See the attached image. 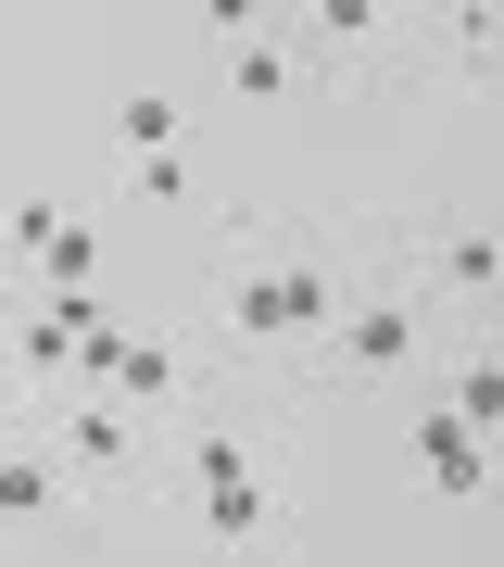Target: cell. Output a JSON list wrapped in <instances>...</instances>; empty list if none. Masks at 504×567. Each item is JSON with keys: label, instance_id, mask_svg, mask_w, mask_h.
<instances>
[{"label": "cell", "instance_id": "obj_11", "mask_svg": "<svg viewBox=\"0 0 504 567\" xmlns=\"http://www.w3.org/2000/svg\"><path fill=\"white\" fill-rule=\"evenodd\" d=\"M302 76H316V63H302V39H278V25H253V39L227 51V89H240V102H290Z\"/></svg>", "mask_w": 504, "mask_h": 567}, {"label": "cell", "instance_id": "obj_10", "mask_svg": "<svg viewBox=\"0 0 504 567\" xmlns=\"http://www.w3.org/2000/svg\"><path fill=\"white\" fill-rule=\"evenodd\" d=\"M152 152H189V102H177L164 76L114 102V164H152Z\"/></svg>", "mask_w": 504, "mask_h": 567}, {"label": "cell", "instance_id": "obj_8", "mask_svg": "<svg viewBox=\"0 0 504 567\" xmlns=\"http://www.w3.org/2000/svg\"><path fill=\"white\" fill-rule=\"evenodd\" d=\"M403 252H416V290H429V303H466V316H480L492 290H504V240H492V215L429 227V240H403Z\"/></svg>", "mask_w": 504, "mask_h": 567}, {"label": "cell", "instance_id": "obj_2", "mask_svg": "<svg viewBox=\"0 0 504 567\" xmlns=\"http://www.w3.org/2000/svg\"><path fill=\"white\" fill-rule=\"evenodd\" d=\"M76 391H101V404H126L140 429H177L189 404H202V353L189 341H164V328H89L76 341Z\"/></svg>", "mask_w": 504, "mask_h": 567}, {"label": "cell", "instance_id": "obj_13", "mask_svg": "<svg viewBox=\"0 0 504 567\" xmlns=\"http://www.w3.org/2000/svg\"><path fill=\"white\" fill-rule=\"evenodd\" d=\"M114 189H126L140 215H189V203H202V164H189V152H152V164H114Z\"/></svg>", "mask_w": 504, "mask_h": 567}, {"label": "cell", "instance_id": "obj_3", "mask_svg": "<svg viewBox=\"0 0 504 567\" xmlns=\"http://www.w3.org/2000/svg\"><path fill=\"white\" fill-rule=\"evenodd\" d=\"M215 353L227 365H290V303H278V227L240 215L215 265Z\"/></svg>", "mask_w": 504, "mask_h": 567}, {"label": "cell", "instance_id": "obj_4", "mask_svg": "<svg viewBox=\"0 0 504 567\" xmlns=\"http://www.w3.org/2000/svg\"><path fill=\"white\" fill-rule=\"evenodd\" d=\"M189 517V543L215 567H278L290 555V466H253V480H202V492H164Z\"/></svg>", "mask_w": 504, "mask_h": 567}, {"label": "cell", "instance_id": "obj_6", "mask_svg": "<svg viewBox=\"0 0 504 567\" xmlns=\"http://www.w3.org/2000/svg\"><path fill=\"white\" fill-rule=\"evenodd\" d=\"M278 303H290V379H316L328 328H341V303H353V252L316 240V227H278Z\"/></svg>", "mask_w": 504, "mask_h": 567}, {"label": "cell", "instance_id": "obj_16", "mask_svg": "<svg viewBox=\"0 0 504 567\" xmlns=\"http://www.w3.org/2000/svg\"><path fill=\"white\" fill-rule=\"evenodd\" d=\"M316 39L328 51H403V25L379 13V0H316Z\"/></svg>", "mask_w": 504, "mask_h": 567}, {"label": "cell", "instance_id": "obj_1", "mask_svg": "<svg viewBox=\"0 0 504 567\" xmlns=\"http://www.w3.org/2000/svg\"><path fill=\"white\" fill-rule=\"evenodd\" d=\"M403 365H442V303L391 265H353V303L316 353V391H391Z\"/></svg>", "mask_w": 504, "mask_h": 567}, {"label": "cell", "instance_id": "obj_7", "mask_svg": "<svg viewBox=\"0 0 504 567\" xmlns=\"http://www.w3.org/2000/svg\"><path fill=\"white\" fill-rule=\"evenodd\" d=\"M403 480H416V492H442V505H480V492H492V442H480L466 416L416 404V429H403Z\"/></svg>", "mask_w": 504, "mask_h": 567}, {"label": "cell", "instance_id": "obj_9", "mask_svg": "<svg viewBox=\"0 0 504 567\" xmlns=\"http://www.w3.org/2000/svg\"><path fill=\"white\" fill-rule=\"evenodd\" d=\"M76 517V480H63V454L25 429V442H0V529H51Z\"/></svg>", "mask_w": 504, "mask_h": 567}, {"label": "cell", "instance_id": "obj_15", "mask_svg": "<svg viewBox=\"0 0 504 567\" xmlns=\"http://www.w3.org/2000/svg\"><path fill=\"white\" fill-rule=\"evenodd\" d=\"M76 215V203H51V189H25L13 215H0V265H13V278H39V252H51V227Z\"/></svg>", "mask_w": 504, "mask_h": 567}, {"label": "cell", "instance_id": "obj_5", "mask_svg": "<svg viewBox=\"0 0 504 567\" xmlns=\"http://www.w3.org/2000/svg\"><path fill=\"white\" fill-rule=\"evenodd\" d=\"M39 442L63 454V480H76V492H152V429L126 416V404H101V391H51Z\"/></svg>", "mask_w": 504, "mask_h": 567}, {"label": "cell", "instance_id": "obj_14", "mask_svg": "<svg viewBox=\"0 0 504 567\" xmlns=\"http://www.w3.org/2000/svg\"><path fill=\"white\" fill-rule=\"evenodd\" d=\"M101 278V215H63L51 227V252H39V278H25V290H89Z\"/></svg>", "mask_w": 504, "mask_h": 567}, {"label": "cell", "instance_id": "obj_12", "mask_svg": "<svg viewBox=\"0 0 504 567\" xmlns=\"http://www.w3.org/2000/svg\"><path fill=\"white\" fill-rule=\"evenodd\" d=\"M429 404L466 416V429L492 442V429H504V365H492V353H442V391H429Z\"/></svg>", "mask_w": 504, "mask_h": 567}]
</instances>
